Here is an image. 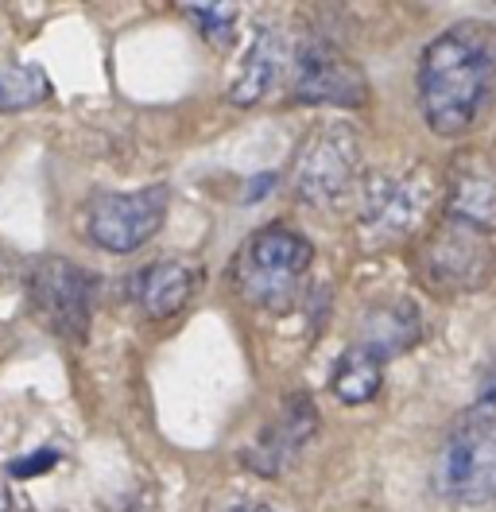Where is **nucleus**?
Returning <instances> with one entry per match:
<instances>
[{"label": "nucleus", "mask_w": 496, "mask_h": 512, "mask_svg": "<svg viewBox=\"0 0 496 512\" xmlns=\"http://www.w3.org/2000/svg\"><path fill=\"white\" fill-rule=\"evenodd\" d=\"M434 493L450 505H493L496 501V435L485 427L454 431L434 458Z\"/></svg>", "instance_id": "obj_8"}, {"label": "nucleus", "mask_w": 496, "mask_h": 512, "mask_svg": "<svg viewBox=\"0 0 496 512\" xmlns=\"http://www.w3.org/2000/svg\"><path fill=\"white\" fill-rule=\"evenodd\" d=\"M194 284H198L194 264H186V260H155L148 268L132 272L128 299L136 303V311L144 319H171L190 303Z\"/></svg>", "instance_id": "obj_11"}, {"label": "nucleus", "mask_w": 496, "mask_h": 512, "mask_svg": "<svg viewBox=\"0 0 496 512\" xmlns=\"http://www.w3.org/2000/svg\"><path fill=\"white\" fill-rule=\"evenodd\" d=\"M167 210H171L167 183H152L128 194H97L86 206V233L105 253H136L163 229Z\"/></svg>", "instance_id": "obj_7"}, {"label": "nucleus", "mask_w": 496, "mask_h": 512, "mask_svg": "<svg viewBox=\"0 0 496 512\" xmlns=\"http://www.w3.org/2000/svg\"><path fill=\"white\" fill-rule=\"evenodd\" d=\"M233 512H272V509H233Z\"/></svg>", "instance_id": "obj_20"}, {"label": "nucleus", "mask_w": 496, "mask_h": 512, "mask_svg": "<svg viewBox=\"0 0 496 512\" xmlns=\"http://www.w3.org/2000/svg\"><path fill=\"white\" fill-rule=\"evenodd\" d=\"M183 12L194 20V28L206 35L214 47L233 43V35H237V16H241L237 4H183Z\"/></svg>", "instance_id": "obj_17"}, {"label": "nucleus", "mask_w": 496, "mask_h": 512, "mask_svg": "<svg viewBox=\"0 0 496 512\" xmlns=\"http://www.w3.org/2000/svg\"><path fill=\"white\" fill-rule=\"evenodd\" d=\"M295 97L310 101V105L357 109L369 97V82H365L361 66L353 63L345 51H338L334 43L314 39L295 59Z\"/></svg>", "instance_id": "obj_9"}, {"label": "nucleus", "mask_w": 496, "mask_h": 512, "mask_svg": "<svg viewBox=\"0 0 496 512\" xmlns=\"http://www.w3.org/2000/svg\"><path fill=\"white\" fill-rule=\"evenodd\" d=\"M419 268H423V280L442 295H458V291L489 284L496 268L493 229H481L465 218L446 214L427 237L419 253Z\"/></svg>", "instance_id": "obj_4"}, {"label": "nucleus", "mask_w": 496, "mask_h": 512, "mask_svg": "<svg viewBox=\"0 0 496 512\" xmlns=\"http://www.w3.org/2000/svg\"><path fill=\"white\" fill-rule=\"evenodd\" d=\"M314 249L291 225H264L237 256V284L256 307H287L307 276Z\"/></svg>", "instance_id": "obj_3"}, {"label": "nucleus", "mask_w": 496, "mask_h": 512, "mask_svg": "<svg viewBox=\"0 0 496 512\" xmlns=\"http://www.w3.org/2000/svg\"><path fill=\"white\" fill-rule=\"evenodd\" d=\"M419 334H423V319H419V311L411 303H384L365 319L357 346H365V350H372L384 361V357H396L407 346H415Z\"/></svg>", "instance_id": "obj_14"}, {"label": "nucleus", "mask_w": 496, "mask_h": 512, "mask_svg": "<svg viewBox=\"0 0 496 512\" xmlns=\"http://www.w3.org/2000/svg\"><path fill=\"white\" fill-rule=\"evenodd\" d=\"M454 218L493 229L496 225V163L485 156H462L450 171V210Z\"/></svg>", "instance_id": "obj_12"}, {"label": "nucleus", "mask_w": 496, "mask_h": 512, "mask_svg": "<svg viewBox=\"0 0 496 512\" xmlns=\"http://www.w3.org/2000/svg\"><path fill=\"white\" fill-rule=\"evenodd\" d=\"M314 427H318V416H314L307 396H287V404L276 416V423L264 427L256 435V443L245 450L248 470L268 474V478L283 474V466H291V458L310 443Z\"/></svg>", "instance_id": "obj_10"}, {"label": "nucleus", "mask_w": 496, "mask_h": 512, "mask_svg": "<svg viewBox=\"0 0 496 512\" xmlns=\"http://www.w3.org/2000/svg\"><path fill=\"white\" fill-rule=\"evenodd\" d=\"M361 136L345 121H322L310 128L291 163V187L307 206H338L361 187Z\"/></svg>", "instance_id": "obj_2"}, {"label": "nucleus", "mask_w": 496, "mask_h": 512, "mask_svg": "<svg viewBox=\"0 0 496 512\" xmlns=\"http://www.w3.org/2000/svg\"><path fill=\"white\" fill-rule=\"evenodd\" d=\"M496 90V24H458L419 59V105L434 136H462Z\"/></svg>", "instance_id": "obj_1"}, {"label": "nucleus", "mask_w": 496, "mask_h": 512, "mask_svg": "<svg viewBox=\"0 0 496 512\" xmlns=\"http://www.w3.org/2000/svg\"><path fill=\"white\" fill-rule=\"evenodd\" d=\"M51 97V78L31 63H0V113L31 109Z\"/></svg>", "instance_id": "obj_16"}, {"label": "nucleus", "mask_w": 496, "mask_h": 512, "mask_svg": "<svg viewBox=\"0 0 496 512\" xmlns=\"http://www.w3.org/2000/svg\"><path fill=\"white\" fill-rule=\"evenodd\" d=\"M0 512H8V493L0 489Z\"/></svg>", "instance_id": "obj_19"}, {"label": "nucleus", "mask_w": 496, "mask_h": 512, "mask_svg": "<svg viewBox=\"0 0 496 512\" xmlns=\"http://www.w3.org/2000/svg\"><path fill=\"white\" fill-rule=\"evenodd\" d=\"M477 404H481V408H496V365L485 373V381L477 388Z\"/></svg>", "instance_id": "obj_18"}, {"label": "nucleus", "mask_w": 496, "mask_h": 512, "mask_svg": "<svg viewBox=\"0 0 496 512\" xmlns=\"http://www.w3.org/2000/svg\"><path fill=\"white\" fill-rule=\"evenodd\" d=\"M279 66H283V43L272 28H260L256 39L248 43L245 59L237 63L233 78H229V101L233 105H256L276 86Z\"/></svg>", "instance_id": "obj_13"}, {"label": "nucleus", "mask_w": 496, "mask_h": 512, "mask_svg": "<svg viewBox=\"0 0 496 512\" xmlns=\"http://www.w3.org/2000/svg\"><path fill=\"white\" fill-rule=\"evenodd\" d=\"M384 384V361L365 346H349L334 361L330 373V392L338 396L341 404H369L372 396Z\"/></svg>", "instance_id": "obj_15"}, {"label": "nucleus", "mask_w": 496, "mask_h": 512, "mask_svg": "<svg viewBox=\"0 0 496 512\" xmlns=\"http://www.w3.org/2000/svg\"><path fill=\"white\" fill-rule=\"evenodd\" d=\"M434 206L431 167L380 171L361 183V233L372 245L407 237Z\"/></svg>", "instance_id": "obj_6"}, {"label": "nucleus", "mask_w": 496, "mask_h": 512, "mask_svg": "<svg viewBox=\"0 0 496 512\" xmlns=\"http://www.w3.org/2000/svg\"><path fill=\"white\" fill-rule=\"evenodd\" d=\"M28 295L35 315L47 322L62 342L82 346L90 338L93 322V295H97V280L82 264L66 260V256H43L31 264Z\"/></svg>", "instance_id": "obj_5"}]
</instances>
